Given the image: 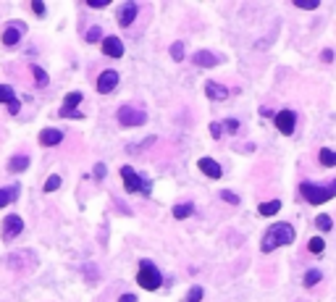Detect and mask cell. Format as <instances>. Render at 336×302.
Returning <instances> with one entry per match:
<instances>
[{
    "mask_svg": "<svg viewBox=\"0 0 336 302\" xmlns=\"http://www.w3.org/2000/svg\"><path fill=\"white\" fill-rule=\"evenodd\" d=\"M294 242V229L292 223H273L266 236H263V252H273L276 247H284V245H292Z\"/></svg>",
    "mask_w": 336,
    "mask_h": 302,
    "instance_id": "cell-1",
    "label": "cell"
},
{
    "mask_svg": "<svg viewBox=\"0 0 336 302\" xmlns=\"http://www.w3.org/2000/svg\"><path fill=\"white\" fill-rule=\"evenodd\" d=\"M300 192H302V197H305L310 205H323L326 200L336 197V179L328 184V187H318V184H313V182H302Z\"/></svg>",
    "mask_w": 336,
    "mask_h": 302,
    "instance_id": "cell-2",
    "label": "cell"
},
{
    "mask_svg": "<svg viewBox=\"0 0 336 302\" xmlns=\"http://www.w3.org/2000/svg\"><path fill=\"white\" fill-rule=\"evenodd\" d=\"M137 284H139L142 289H147V292H155V289L163 284V276H160L158 268H155V263H150V260H142V263H139Z\"/></svg>",
    "mask_w": 336,
    "mask_h": 302,
    "instance_id": "cell-3",
    "label": "cell"
},
{
    "mask_svg": "<svg viewBox=\"0 0 336 302\" xmlns=\"http://www.w3.org/2000/svg\"><path fill=\"white\" fill-rule=\"evenodd\" d=\"M116 118H118L121 126L134 129V126H142L147 121V113L142 111V108H137V105H121L118 113H116Z\"/></svg>",
    "mask_w": 336,
    "mask_h": 302,
    "instance_id": "cell-4",
    "label": "cell"
},
{
    "mask_svg": "<svg viewBox=\"0 0 336 302\" xmlns=\"http://www.w3.org/2000/svg\"><path fill=\"white\" fill-rule=\"evenodd\" d=\"M121 179H124V184H126V192H145V195H150V182L139 179L137 173H134V168L124 166V168H121Z\"/></svg>",
    "mask_w": 336,
    "mask_h": 302,
    "instance_id": "cell-5",
    "label": "cell"
},
{
    "mask_svg": "<svg viewBox=\"0 0 336 302\" xmlns=\"http://www.w3.org/2000/svg\"><path fill=\"white\" fill-rule=\"evenodd\" d=\"M276 118V129H279L281 134H292L294 132V124H297V116H294V111H279L273 116Z\"/></svg>",
    "mask_w": 336,
    "mask_h": 302,
    "instance_id": "cell-6",
    "label": "cell"
},
{
    "mask_svg": "<svg viewBox=\"0 0 336 302\" xmlns=\"http://www.w3.org/2000/svg\"><path fill=\"white\" fill-rule=\"evenodd\" d=\"M21 231H24L21 216H16V213L5 216V221H3V236H5V239H14V236L21 234Z\"/></svg>",
    "mask_w": 336,
    "mask_h": 302,
    "instance_id": "cell-7",
    "label": "cell"
},
{
    "mask_svg": "<svg viewBox=\"0 0 336 302\" xmlns=\"http://www.w3.org/2000/svg\"><path fill=\"white\" fill-rule=\"evenodd\" d=\"M116 84H118V74H116V71H102L100 79H98V92L108 95V92H113V89H116Z\"/></svg>",
    "mask_w": 336,
    "mask_h": 302,
    "instance_id": "cell-8",
    "label": "cell"
},
{
    "mask_svg": "<svg viewBox=\"0 0 336 302\" xmlns=\"http://www.w3.org/2000/svg\"><path fill=\"white\" fill-rule=\"evenodd\" d=\"M197 166H200V171H202L205 176H210V179H221V176H223V168H221V166H218L213 158H200Z\"/></svg>",
    "mask_w": 336,
    "mask_h": 302,
    "instance_id": "cell-9",
    "label": "cell"
},
{
    "mask_svg": "<svg viewBox=\"0 0 336 302\" xmlns=\"http://www.w3.org/2000/svg\"><path fill=\"white\" fill-rule=\"evenodd\" d=\"M24 32H27V27H24V24H11V27L3 32V45L14 48L16 42H21V34H24Z\"/></svg>",
    "mask_w": 336,
    "mask_h": 302,
    "instance_id": "cell-10",
    "label": "cell"
},
{
    "mask_svg": "<svg viewBox=\"0 0 336 302\" xmlns=\"http://www.w3.org/2000/svg\"><path fill=\"white\" fill-rule=\"evenodd\" d=\"M102 53L111 55V58H121L124 55V42H121L118 37H105V40H102Z\"/></svg>",
    "mask_w": 336,
    "mask_h": 302,
    "instance_id": "cell-11",
    "label": "cell"
},
{
    "mask_svg": "<svg viewBox=\"0 0 336 302\" xmlns=\"http://www.w3.org/2000/svg\"><path fill=\"white\" fill-rule=\"evenodd\" d=\"M192 63H197V66H202V68H213V66H218V55H213L210 50H197V53L192 55Z\"/></svg>",
    "mask_w": 336,
    "mask_h": 302,
    "instance_id": "cell-12",
    "label": "cell"
},
{
    "mask_svg": "<svg viewBox=\"0 0 336 302\" xmlns=\"http://www.w3.org/2000/svg\"><path fill=\"white\" fill-rule=\"evenodd\" d=\"M40 142H42L45 147H55V145H61V142H63V132H61V129H42Z\"/></svg>",
    "mask_w": 336,
    "mask_h": 302,
    "instance_id": "cell-13",
    "label": "cell"
},
{
    "mask_svg": "<svg viewBox=\"0 0 336 302\" xmlns=\"http://www.w3.org/2000/svg\"><path fill=\"white\" fill-rule=\"evenodd\" d=\"M137 11H139L137 3H132V0H129L124 8H121V14H118V24H121V27H129V24L137 18Z\"/></svg>",
    "mask_w": 336,
    "mask_h": 302,
    "instance_id": "cell-14",
    "label": "cell"
},
{
    "mask_svg": "<svg viewBox=\"0 0 336 302\" xmlns=\"http://www.w3.org/2000/svg\"><path fill=\"white\" fill-rule=\"evenodd\" d=\"M205 95H208L210 100H226L229 98V89L223 84H218V82H208V84H205Z\"/></svg>",
    "mask_w": 336,
    "mask_h": 302,
    "instance_id": "cell-15",
    "label": "cell"
},
{
    "mask_svg": "<svg viewBox=\"0 0 336 302\" xmlns=\"http://www.w3.org/2000/svg\"><path fill=\"white\" fill-rule=\"evenodd\" d=\"M18 189L21 187H16V184H11V187H5V189H0V208H5V205H11L18 197Z\"/></svg>",
    "mask_w": 336,
    "mask_h": 302,
    "instance_id": "cell-16",
    "label": "cell"
},
{
    "mask_svg": "<svg viewBox=\"0 0 336 302\" xmlns=\"http://www.w3.org/2000/svg\"><path fill=\"white\" fill-rule=\"evenodd\" d=\"M279 210H281V202L279 200H270V202H260L257 213H260V216H276Z\"/></svg>",
    "mask_w": 336,
    "mask_h": 302,
    "instance_id": "cell-17",
    "label": "cell"
},
{
    "mask_svg": "<svg viewBox=\"0 0 336 302\" xmlns=\"http://www.w3.org/2000/svg\"><path fill=\"white\" fill-rule=\"evenodd\" d=\"M8 168L11 171H27L29 168V158L27 155H14L8 160Z\"/></svg>",
    "mask_w": 336,
    "mask_h": 302,
    "instance_id": "cell-18",
    "label": "cell"
},
{
    "mask_svg": "<svg viewBox=\"0 0 336 302\" xmlns=\"http://www.w3.org/2000/svg\"><path fill=\"white\" fill-rule=\"evenodd\" d=\"M192 210H195V205H192V202H179L176 208H173V218H189Z\"/></svg>",
    "mask_w": 336,
    "mask_h": 302,
    "instance_id": "cell-19",
    "label": "cell"
},
{
    "mask_svg": "<svg viewBox=\"0 0 336 302\" xmlns=\"http://www.w3.org/2000/svg\"><path fill=\"white\" fill-rule=\"evenodd\" d=\"M0 102H5V105H14L16 100V95H14V89H11L8 84H0Z\"/></svg>",
    "mask_w": 336,
    "mask_h": 302,
    "instance_id": "cell-20",
    "label": "cell"
},
{
    "mask_svg": "<svg viewBox=\"0 0 336 302\" xmlns=\"http://www.w3.org/2000/svg\"><path fill=\"white\" fill-rule=\"evenodd\" d=\"M318 158H320L323 166H336V150H331V147H323Z\"/></svg>",
    "mask_w": 336,
    "mask_h": 302,
    "instance_id": "cell-21",
    "label": "cell"
},
{
    "mask_svg": "<svg viewBox=\"0 0 336 302\" xmlns=\"http://www.w3.org/2000/svg\"><path fill=\"white\" fill-rule=\"evenodd\" d=\"M79 102H82V92H68L66 100H63V108H66V111H74V105H79Z\"/></svg>",
    "mask_w": 336,
    "mask_h": 302,
    "instance_id": "cell-22",
    "label": "cell"
},
{
    "mask_svg": "<svg viewBox=\"0 0 336 302\" xmlns=\"http://www.w3.org/2000/svg\"><path fill=\"white\" fill-rule=\"evenodd\" d=\"M315 226H318L320 231H331V229H334V221H331V216L320 213L318 218H315Z\"/></svg>",
    "mask_w": 336,
    "mask_h": 302,
    "instance_id": "cell-23",
    "label": "cell"
},
{
    "mask_svg": "<svg viewBox=\"0 0 336 302\" xmlns=\"http://www.w3.org/2000/svg\"><path fill=\"white\" fill-rule=\"evenodd\" d=\"M320 279H323V273L318 271V268H310V271L305 273V286H315Z\"/></svg>",
    "mask_w": 336,
    "mask_h": 302,
    "instance_id": "cell-24",
    "label": "cell"
},
{
    "mask_svg": "<svg viewBox=\"0 0 336 302\" xmlns=\"http://www.w3.org/2000/svg\"><path fill=\"white\" fill-rule=\"evenodd\" d=\"M307 250H310V252H313V255H323V250H326V245H323V239H320V236H313V239L307 242Z\"/></svg>",
    "mask_w": 336,
    "mask_h": 302,
    "instance_id": "cell-25",
    "label": "cell"
},
{
    "mask_svg": "<svg viewBox=\"0 0 336 302\" xmlns=\"http://www.w3.org/2000/svg\"><path fill=\"white\" fill-rule=\"evenodd\" d=\"M32 74H34V79H37V84H40V87H45V84H48V74H45L42 71V68L40 66H37V63H34V66H32Z\"/></svg>",
    "mask_w": 336,
    "mask_h": 302,
    "instance_id": "cell-26",
    "label": "cell"
},
{
    "mask_svg": "<svg viewBox=\"0 0 336 302\" xmlns=\"http://www.w3.org/2000/svg\"><path fill=\"white\" fill-rule=\"evenodd\" d=\"M58 187H61V176H58V173L48 176V182H45V192H55Z\"/></svg>",
    "mask_w": 336,
    "mask_h": 302,
    "instance_id": "cell-27",
    "label": "cell"
},
{
    "mask_svg": "<svg viewBox=\"0 0 336 302\" xmlns=\"http://www.w3.org/2000/svg\"><path fill=\"white\" fill-rule=\"evenodd\" d=\"M171 58L173 61H182L184 58V42H173L171 45Z\"/></svg>",
    "mask_w": 336,
    "mask_h": 302,
    "instance_id": "cell-28",
    "label": "cell"
},
{
    "mask_svg": "<svg viewBox=\"0 0 336 302\" xmlns=\"http://www.w3.org/2000/svg\"><path fill=\"white\" fill-rule=\"evenodd\" d=\"M202 286H192L189 289V294H186V302H200V300H202Z\"/></svg>",
    "mask_w": 336,
    "mask_h": 302,
    "instance_id": "cell-29",
    "label": "cell"
},
{
    "mask_svg": "<svg viewBox=\"0 0 336 302\" xmlns=\"http://www.w3.org/2000/svg\"><path fill=\"white\" fill-rule=\"evenodd\" d=\"M87 42H102V29L100 27H92L87 32Z\"/></svg>",
    "mask_w": 336,
    "mask_h": 302,
    "instance_id": "cell-30",
    "label": "cell"
},
{
    "mask_svg": "<svg viewBox=\"0 0 336 302\" xmlns=\"http://www.w3.org/2000/svg\"><path fill=\"white\" fill-rule=\"evenodd\" d=\"M294 5H297V8H307V11H315V8H318V0H294Z\"/></svg>",
    "mask_w": 336,
    "mask_h": 302,
    "instance_id": "cell-31",
    "label": "cell"
},
{
    "mask_svg": "<svg viewBox=\"0 0 336 302\" xmlns=\"http://www.w3.org/2000/svg\"><path fill=\"white\" fill-rule=\"evenodd\" d=\"M223 126H226V132H231V134H236V132H239V121H236V118H226V121H223Z\"/></svg>",
    "mask_w": 336,
    "mask_h": 302,
    "instance_id": "cell-32",
    "label": "cell"
},
{
    "mask_svg": "<svg viewBox=\"0 0 336 302\" xmlns=\"http://www.w3.org/2000/svg\"><path fill=\"white\" fill-rule=\"evenodd\" d=\"M221 197H223L226 202H231V205H236V202H239V197L234 195V192H229V189H221Z\"/></svg>",
    "mask_w": 336,
    "mask_h": 302,
    "instance_id": "cell-33",
    "label": "cell"
},
{
    "mask_svg": "<svg viewBox=\"0 0 336 302\" xmlns=\"http://www.w3.org/2000/svg\"><path fill=\"white\" fill-rule=\"evenodd\" d=\"M61 116L63 118H84L82 111H66V108H61Z\"/></svg>",
    "mask_w": 336,
    "mask_h": 302,
    "instance_id": "cell-34",
    "label": "cell"
},
{
    "mask_svg": "<svg viewBox=\"0 0 336 302\" xmlns=\"http://www.w3.org/2000/svg\"><path fill=\"white\" fill-rule=\"evenodd\" d=\"M210 134H213V139H218L223 134V124H210Z\"/></svg>",
    "mask_w": 336,
    "mask_h": 302,
    "instance_id": "cell-35",
    "label": "cell"
},
{
    "mask_svg": "<svg viewBox=\"0 0 336 302\" xmlns=\"http://www.w3.org/2000/svg\"><path fill=\"white\" fill-rule=\"evenodd\" d=\"M32 11H34L37 16H45V3H40V0H34V3H32Z\"/></svg>",
    "mask_w": 336,
    "mask_h": 302,
    "instance_id": "cell-36",
    "label": "cell"
},
{
    "mask_svg": "<svg viewBox=\"0 0 336 302\" xmlns=\"http://www.w3.org/2000/svg\"><path fill=\"white\" fill-rule=\"evenodd\" d=\"M105 166H102V163H98V166H95V179H102V176H105Z\"/></svg>",
    "mask_w": 336,
    "mask_h": 302,
    "instance_id": "cell-37",
    "label": "cell"
},
{
    "mask_svg": "<svg viewBox=\"0 0 336 302\" xmlns=\"http://www.w3.org/2000/svg\"><path fill=\"white\" fill-rule=\"evenodd\" d=\"M118 302H137V294H132V292H126V294H121Z\"/></svg>",
    "mask_w": 336,
    "mask_h": 302,
    "instance_id": "cell-38",
    "label": "cell"
},
{
    "mask_svg": "<svg viewBox=\"0 0 336 302\" xmlns=\"http://www.w3.org/2000/svg\"><path fill=\"white\" fill-rule=\"evenodd\" d=\"M108 3H111V0H89V5H92V8H105Z\"/></svg>",
    "mask_w": 336,
    "mask_h": 302,
    "instance_id": "cell-39",
    "label": "cell"
},
{
    "mask_svg": "<svg viewBox=\"0 0 336 302\" xmlns=\"http://www.w3.org/2000/svg\"><path fill=\"white\" fill-rule=\"evenodd\" d=\"M84 271H87V279H89V281H95V279H98V273H95V266H87Z\"/></svg>",
    "mask_w": 336,
    "mask_h": 302,
    "instance_id": "cell-40",
    "label": "cell"
},
{
    "mask_svg": "<svg viewBox=\"0 0 336 302\" xmlns=\"http://www.w3.org/2000/svg\"><path fill=\"white\" fill-rule=\"evenodd\" d=\"M320 58L328 63V61H334V53H331V50H323V55H320Z\"/></svg>",
    "mask_w": 336,
    "mask_h": 302,
    "instance_id": "cell-41",
    "label": "cell"
}]
</instances>
